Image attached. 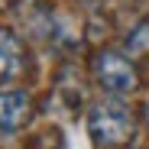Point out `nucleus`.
<instances>
[{
	"instance_id": "obj_1",
	"label": "nucleus",
	"mask_w": 149,
	"mask_h": 149,
	"mask_svg": "<svg viewBox=\"0 0 149 149\" xmlns=\"http://www.w3.org/2000/svg\"><path fill=\"white\" fill-rule=\"evenodd\" d=\"M88 130H91V139L97 146H123L130 143V136L136 133V120H133V110L120 101H101L94 104L91 113H88Z\"/></svg>"
},
{
	"instance_id": "obj_2",
	"label": "nucleus",
	"mask_w": 149,
	"mask_h": 149,
	"mask_svg": "<svg viewBox=\"0 0 149 149\" xmlns=\"http://www.w3.org/2000/svg\"><path fill=\"white\" fill-rule=\"evenodd\" d=\"M94 78L110 94H133L139 84L136 65L123 52H113V49H104V52L94 55Z\"/></svg>"
},
{
	"instance_id": "obj_3",
	"label": "nucleus",
	"mask_w": 149,
	"mask_h": 149,
	"mask_svg": "<svg viewBox=\"0 0 149 149\" xmlns=\"http://www.w3.org/2000/svg\"><path fill=\"white\" fill-rule=\"evenodd\" d=\"M33 117V101L26 91H0V130H19Z\"/></svg>"
},
{
	"instance_id": "obj_4",
	"label": "nucleus",
	"mask_w": 149,
	"mask_h": 149,
	"mask_svg": "<svg viewBox=\"0 0 149 149\" xmlns=\"http://www.w3.org/2000/svg\"><path fill=\"white\" fill-rule=\"evenodd\" d=\"M23 71V42L16 33L0 29V81H10Z\"/></svg>"
},
{
	"instance_id": "obj_5",
	"label": "nucleus",
	"mask_w": 149,
	"mask_h": 149,
	"mask_svg": "<svg viewBox=\"0 0 149 149\" xmlns=\"http://www.w3.org/2000/svg\"><path fill=\"white\" fill-rule=\"evenodd\" d=\"M146 120H149V101H146Z\"/></svg>"
},
{
	"instance_id": "obj_6",
	"label": "nucleus",
	"mask_w": 149,
	"mask_h": 149,
	"mask_svg": "<svg viewBox=\"0 0 149 149\" xmlns=\"http://www.w3.org/2000/svg\"><path fill=\"white\" fill-rule=\"evenodd\" d=\"M91 3H101V0H91Z\"/></svg>"
},
{
	"instance_id": "obj_7",
	"label": "nucleus",
	"mask_w": 149,
	"mask_h": 149,
	"mask_svg": "<svg viewBox=\"0 0 149 149\" xmlns=\"http://www.w3.org/2000/svg\"><path fill=\"white\" fill-rule=\"evenodd\" d=\"M0 3H3V0H0Z\"/></svg>"
}]
</instances>
